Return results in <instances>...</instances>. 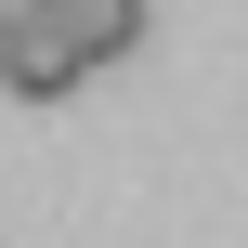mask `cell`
Instances as JSON below:
<instances>
[{"label":"cell","mask_w":248,"mask_h":248,"mask_svg":"<svg viewBox=\"0 0 248 248\" xmlns=\"http://www.w3.org/2000/svg\"><path fill=\"white\" fill-rule=\"evenodd\" d=\"M52 13H65V39H78L92 65H131V52H144V0H52Z\"/></svg>","instance_id":"6da1fadb"}]
</instances>
